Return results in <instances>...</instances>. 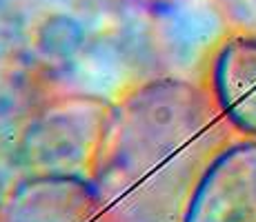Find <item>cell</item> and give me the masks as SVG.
I'll use <instances>...</instances> for the list:
<instances>
[{
  "label": "cell",
  "instance_id": "obj_1",
  "mask_svg": "<svg viewBox=\"0 0 256 222\" xmlns=\"http://www.w3.org/2000/svg\"><path fill=\"white\" fill-rule=\"evenodd\" d=\"M230 131L210 91L180 78L147 80L114 105L92 180L118 222H180Z\"/></svg>",
  "mask_w": 256,
  "mask_h": 222
},
{
  "label": "cell",
  "instance_id": "obj_2",
  "mask_svg": "<svg viewBox=\"0 0 256 222\" xmlns=\"http://www.w3.org/2000/svg\"><path fill=\"white\" fill-rule=\"evenodd\" d=\"M114 105L90 96L54 100L29 120L16 162L27 176L65 174L94 178L105 147Z\"/></svg>",
  "mask_w": 256,
  "mask_h": 222
},
{
  "label": "cell",
  "instance_id": "obj_3",
  "mask_svg": "<svg viewBox=\"0 0 256 222\" xmlns=\"http://www.w3.org/2000/svg\"><path fill=\"white\" fill-rule=\"evenodd\" d=\"M180 222H256V138L230 140L212 158Z\"/></svg>",
  "mask_w": 256,
  "mask_h": 222
},
{
  "label": "cell",
  "instance_id": "obj_4",
  "mask_svg": "<svg viewBox=\"0 0 256 222\" xmlns=\"http://www.w3.org/2000/svg\"><path fill=\"white\" fill-rule=\"evenodd\" d=\"M0 222H118L96 182L85 176H24L12 189Z\"/></svg>",
  "mask_w": 256,
  "mask_h": 222
},
{
  "label": "cell",
  "instance_id": "obj_5",
  "mask_svg": "<svg viewBox=\"0 0 256 222\" xmlns=\"http://www.w3.org/2000/svg\"><path fill=\"white\" fill-rule=\"evenodd\" d=\"M210 93L234 131L256 138L254 33H236L220 42L210 67Z\"/></svg>",
  "mask_w": 256,
  "mask_h": 222
},
{
  "label": "cell",
  "instance_id": "obj_6",
  "mask_svg": "<svg viewBox=\"0 0 256 222\" xmlns=\"http://www.w3.org/2000/svg\"><path fill=\"white\" fill-rule=\"evenodd\" d=\"M228 7L245 24H250L248 29H252L250 33L256 36V0H228Z\"/></svg>",
  "mask_w": 256,
  "mask_h": 222
}]
</instances>
